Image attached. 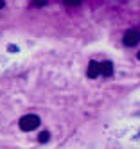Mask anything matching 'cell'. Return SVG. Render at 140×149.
<instances>
[{"label":"cell","instance_id":"1","mask_svg":"<svg viewBox=\"0 0 140 149\" xmlns=\"http://www.w3.org/2000/svg\"><path fill=\"white\" fill-rule=\"evenodd\" d=\"M86 74H88V77H92V79L99 77V76L108 77V76L113 74V65H111V61H90Z\"/></svg>","mask_w":140,"mask_h":149},{"label":"cell","instance_id":"2","mask_svg":"<svg viewBox=\"0 0 140 149\" xmlns=\"http://www.w3.org/2000/svg\"><path fill=\"white\" fill-rule=\"evenodd\" d=\"M20 130L22 131H34L36 127L40 126V117L34 115V113H27L20 119Z\"/></svg>","mask_w":140,"mask_h":149},{"label":"cell","instance_id":"3","mask_svg":"<svg viewBox=\"0 0 140 149\" xmlns=\"http://www.w3.org/2000/svg\"><path fill=\"white\" fill-rule=\"evenodd\" d=\"M138 41H140V31H138L137 27H131V29H127L126 33H124L122 43H124L126 47H137Z\"/></svg>","mask_w":140,"mask_h":149},{"label":"cell","instance_id":"4","mask_svg":"<svg viewBox=\"0 0 140 149\" xmlns=\"http://www.w3.org/2000/svg\"><path fill=\"white\" fill-rule=\"evenodd\" d=\"M81 2H83V0H63V4L68 6V7H75V6H79Z\"/></svg>","mask_w":140,"mask_h":149},{"label":"cell","instance_id":"5","mask_svg":"<svg viewBox=\"0 0 140 149\" xmlns=\"http://www.w3.org/2000/svg\"><path fill=\"white\" fill-rule=\"evenodd\" d=\"M38 138H40V142H47V140H49V133H47V131H43V133H40Z\"/></svg>","mask_w":140,"mask_h":149},{"label":"cell","instance_id":"6","mask_svg":"<svg viewBox=\"0 0 140 149\" xmlns=\"http://www.w3.org/2000/svg\"><path fill=\"white\" fill-rule=\"evenodd\" d=\"M34 4H36V6H45L47 0H34Z\"/></svg>","mask_w":140,"mask_h":149},{"label":"cell","instance_id":"7","mask_svg":"<svg viewBox=\"0 0 140 149\" xmlns=\"http://www.w3.org/2000/svg\"><path fill=\"white\" fill-rule=\"evenodd\" d=\"M4 7V0H0V9H2Z\"/></svg>","mask_w":140,"mask_h":149}]
</instances>
